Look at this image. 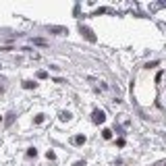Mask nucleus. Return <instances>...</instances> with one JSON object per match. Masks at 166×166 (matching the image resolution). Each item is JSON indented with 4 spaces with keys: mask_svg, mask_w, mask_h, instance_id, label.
Masks as SVG:
<instances>
[{
    "mask_svg": "<svg viewBox=\"0 0 166 166\" xmlns=\"http://www.w3.org/2000/svg\"><path fill=\"white\" fill-rule=\"evenodd\" d=\"M38 77H40V79H46L48 73H46V71H40V73H38Z\"/></svg>",
    "mask_w": 166,
    "mask_h": 166,
    "instance_id": "obj_5",
    "label": "nucleus"
},
{
    "mask_svg": "<svg viewBox=\"0 0 166 166\" xmlns=\"http://www.w3.org/2000/svg\"><path fill=\"white\" fill-rule=\"evenodd\" d=\"M36 123H38V125L44 123V114H38V116H36Z\"/></svg>",
    "mask_w": 166,
    "mask_h": 166,
    "instance_id": "obj_6",
    "label": "nucleus"
},
{
    "mask_svg": "<svg viewBox=\"0 0 166 166\" xmlns=\"http://www.w3.org/2000/svg\"><path fill=\"white\" fill-rule=\"evenodd\" d=\"M0 123H2V116H0Z\"/></svg>",
    "mask_w": 166,
    "mask_h": 166,
    "instance_id": "obj_8",
    "label": "nucleus"
},
{
    "mask_svg": "<svg viewBox=\"0 0 166 166\" xmlns=\"http://www.w3.org/2000/svg\"><path fill=\"white\" fill-rule=\"evenodd\" d=\"M102 135H104V139H112V131H110V129H104Z\"/></svg>",
    "mask_w": 166,
    "mask_h": 166,
    "instance_id": "obj_3",
    "label": "nucleus"
},
{
    "mask_svg": "<svg viewBox=\"0 0 166 166\" xmlns=\"http://www.w3.org/2000/svg\"><path fill=\"white\" fill-rule=\"evenodd\" d=\"M2 91H4V89H2V87H0V93H2Z\"/></svg>",
    "mask_w": 166,
    "mask_h": 166,
    "instance_id": "obj_7",
    "label": "nucleus"
},
{
    "mask_svg": "<svg viewBox=\"0 0 166 166\" xmlns=\"http://www.w3.org/2000/svg\"><path fill=\"white\" fill-rule=\"evenodd\" d=\"M23 87H25V89H31V87H36V83H33V81H25Z\"/></svg>",
    "mask_w": 166,
    "mask_h": 166,
    "instance_id": "obj_4",
    "label": "nucleus"
},
{
    "mask_svg": "<svg viewBox=\"0 0 166 166\" xmlns=\"http://www.w3.org/2000/svg\"><path fill=\"white\" fill-rule=\"evenodd\" d=\"M75 143H77V145L85 143V135H77V137H75Z\"/></svg>",
    "mask_w": 166,
    "mask_h": 166,
    "instance_id": "obj_2",
    "label": "nucleus"
},
{
    "mask_svg": "<svg viewBox=\"0 0 166 166\" xmlns=\"http://www.w3.org/2000/svg\"><path fill=\"white\" fill-rule=\"evenodd\" d=\"M104 120H106L104 112H102V110H95V112H93V123H104Z\"/></svg>",
    "mask_w": 166,
    "mask_h": 166,
    "instance_id": "obj_1",
    "label": "nucleus"
}]
</instances>
